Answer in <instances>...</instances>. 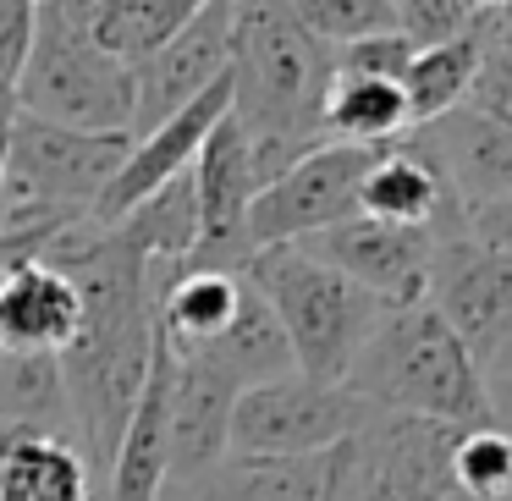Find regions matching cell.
<instances>
[{
    "label": "cell",
    "instance_id": "obj_1",
    "mask_svg": "<svg viewBox=\"0 0 512 501\" xmlns=\"http://www.w3.org/2000/svg\"><path fill=\"white\" fill-rule=\"evenodd\" d=\"M232 122L248 144L254 188H270L298 160L325 149L331 45L309 39L287 6H232Z\"/></svg>",
    "mask_w": 512,
    "mask_h": 501
},
{
    "label": "cell",
    "instance_id": "obj_2",
    "mask_svg": "<svg viewBox=\"0 0 512 501\" xmlns=\"http://www.w3.org/2000/svg\"><path fill=\"white\" fill-rule=\"evenodd\" d=\"M342 386L369 413H397V419H424L446 430L490 424L485 375L430 303L386 309Z\"/></svg>",
    "mask_w": 512,
    "mask_h": 501
},
{
    "label": "cell",
    "instance_id": "obj_3",
    "mask_svg": "<svg viewBox=\"0 0 512 501\" xmlns=\"http://www.w3.org/2000/svg\"><path fill=\"white\" fill-rule=\"evenodd\" d=\"M243 281L276 314L281 336L292 347V369L314 386H342L353 358L364 353L375 325L386 320V303L358 292L347 276H336L331 265L303 254L298 243L259 248L243 265Z\"/></svg>",
    "mask_w": 512,
    "mask_h": 501
},
{
    "label": "cell",
    "instance_id": "obj_4",
    "mask_svg": "<svg viewBox=\"0 0 512 501\" xmlns=\"http://www.w3.org/2000/svg\"><path fill=\"white\" fill-rule=\"evenodd\" d=\"M133 155L127 133H67L17 111L6 177H0V232L94 221L100 193Z\"/></svg>",
    "mask_w": 512,
    "mask_h": 501
},
{
    "label": "cell",
    "instance_id": "obj_5",
    "mask_svg": "<svg viewBox=\"0 0 512 501\" xmlns=\"http://www.w3.org/2000/svg\"><path fill=\"white\" fill-rule=\"evenodd\" d=\"M17 111L67 133L133 138V72L83 34L72 0L34 6V45L17 78Z\"/></svg>",
    "mask_w": 512,
    "mask_h": 501
},
{
    "label": "cell",
    "instance_id": "obj_6",
    "mask_svg": "<svg viewBox=\"0 0 512 501\" xmlns=\"http://www.w3.org/2000/svg\"><path fill=\"white\" fill-rule=\"evenodd\" d=\"M452 435L446 424L369 413V424L331 452L325 501H468L452 485Z\"/></svg>",
    "mask_w": 512,
    "mask_h": 501
},
{
    "label": "cell",
    "instance_id": "obj_7",
    "mask_svg": "<svg viewBox=\"0 0 512 501\" xmlns=\"http://www.w3.org/2000/svg\"><path fill=\"white\" fill-rule=\"evenodd\" d=\"M369 424V408L347 386H314L281 375L237 391L226 457H331Z\"/></svg>",
    "mask_w": 512,
    "mask_h": 501
},
{
    "label": "cell",
    "instance_id": "obj_8",
    "mask_svg": "<svg viewBox=\"0 0 512 501\" xmlns=\"http://www.w3.org/2000/svg\"><path fill=\"white\" fill-rule=\"evenodd\" d=\"M452 243H463V232H408V226H380V221L353 215L342 226H325V232L303 237L298 248L314 254L320 265H331L336 276H347L375 303L408 309V303L430 298V281Z\"/></svg>",
    "mask_w": 512,
    "mask_h": 501
},
{
    "label": "cell",
    "instance_id": "obj_9",
    "mask_svg": "<svg viewBox=\"0 0 512 501\" xmlns=\"http://www.w3.org/2000/svg\"><path fill=\"white\" fill-rule=\"evenodd\" d=\"M375 149H347V144H325L309 160L276 177L270 188L254 193L248 204V248H287L303 237L342 226L358 215V182H364Z\"/></svg>",
    "mask_w": 512,
    "mask_h": 501
},
{
    "label": "cell",
    "instance_id": "obj_10",
    "mask_svg": "<svg viewBox=\"0 0 512 501\" xmlns=\"http://www.w3.org/2000/svg\"><path fill=\"white\" fill-rule=\"evenodd\" d=\"M226 67H232V6L199 0L193 23L133 72V138L155 133L160 122L188 111L199 94H210L226 78Z\"/></svg>",
    "mask_w": 512,
    "mask_h": 501
},
{
    "label": "cell",
    "instance_id": "obj_11",
    "mask_svg": "<svg viewBox=\"0 0 512 501\" xmlns=\"http://www.w3.org/2000/svg\"><path fill=\"white\" fill-rule=\"evenodd\" d=\"M193 199H199V248L182 270H232L243 276V265L254 259L248 248V204H254V166H248V144L226 116L210 127L199 160H193Z\"/></svg>",
    "mask_w": 512,
    "mask_h": 501
},
{
    "label": "cell",
    "instance_id": "obj_12",
    "mask_svg": "<svg viewBox=\"0 0 512 501\" xmlns=\"http://www.w3.org/2000/svg\"><path fill=\"white\" fill-rule=\"evenodd\" d=\"M424 303L452 325V336L468 347V358L485 369L490 353L512 336V254L474 248L468 237L452 243L441 254V270H435Z\"/></svg>",
    "mask_w": 512,
    "mask_h": 501
},
{
    "label": "cell",
    "instance_id": "obj_13",
    "mask_svg": "<svg viewBox=\"0 0 512 501\" xmlns=\"http://www.w3.org/2000/svg\"><path fill=\"white\" fill-rule=\"evenodd\" d=\"M226 105H232V83L221 78L210 94H199L188 111H177L171 122H160L155 133L133 138V155L122 160L116 182L100 193V204H94V226H116L133 204H144L149 193H160L166 182H177L182 171H193L210 127L226 116Z\"/></svg>",
    "mask_w": 512,
    "mask_h": 501
},
{
    "label": "cell",
    "instance_id": "obj_14",
    "mask_svg": "<svg viewBox=\"0 0 512 501\" xmlns=\"http://www.w3.org/2000/svg\"><path fill=\"white\" fill-rule=\"evenodd\" d=\"M358 215L380 226H408V232H463V210L419 133L375 149L358 182Z\"/></svg>",
    "mask_w": 512,
    "mask_h": 501
},
{
    "label": "cell",
    "instance_id": "obj_15",
    "mask_svg": "<svg viewBox=\"0 0 512 501\" xmlns=\"http://www.w3.org/2000/svg\"><path fill=\"white\" fill-rule=\"evenodd\" d=\"M83 331V298L61 270L17 265L0 281V353L6 358H61Z\"/></svg>",
    "mask_w": 512,
    "mask_h": 501
},
{
    "label": "cell",
    "instance_id": "obj_16",
    "mask_svg": "<svg viewBox=\"0 0 512 501\" xmlns=\"http://www.w3.org/2000/svg\"><path fill=\"white\" fill-rule=\"evenodd\" d=\"M177 358V353H171ZM237 386L210 358H177L171 375V446H166V479H204L226 457Z\"/></svg>",
    "mask_w": 512,
    "mask_h": 501
},
{
    "label": "cell",
    "instance_id": "obj_17",
    "mask_svg": "<svg viewBox=\"0 0 512 501\" xmlns=\"http://www.w3.org/2000/svg\"><path fill=\"white\" fill-rule=\"evenodd\" d=\"M430 149L435 171L446 177L457 210L512 199V133L474 111H452L430 127H413Z\"/></svg>",
    "mask_w": 512,
    "mask_h": 501
},
{
    "label": "cell",
    "instance_id": "obj_18",
    "mask_svg": "<svg viewBox=\"0 0 512 501\" xmlns=\"http://www.w3.org/2000/svg\"><path fill=\"white\" fill-rule=\"evenodd\" d=\"M0 501H94L78 441L0 424Z\"/></svg>",
    "mask_w": 512,
    "mask_h": 501
},
{
    "label": "cell",
    "instance_id": "obj_19",
    "mask_svg": "<svg viewBox=\"0 0 512 501\" xmlns=\"http://www.w3.org/2000/svg\"><path fill=\"white\" fill-rule=\"evenodd\" d=\"M237 298H243V276L232 270H177L171 287L160 292L155 331L177 358H193L232 325Z\"/></svg>",
    "mask_w": 512,
    "mask_h": 501
},
{
    "label": "cell",
    "instance_id": "obj_20",
    "mask_svg": "<svg viewBox=\"0 0 512 501\" xmlns=\"http://www.w3.org/2000/svg\"><path fill=\"white\" fill-rule=\"evenodd\" d=\"M72 6H78L83 34H89L111 61H122L127 72H138L166 39H177L182 28L193 23V12H199V0H94V6L72 0Z\"/></svg>",
    "mask_w": 512,
    "mask_h": 501
},
{
    "label": "cell",
    "instance_id": "obj_21",
    "mask_svg": "<svg viewBox=\"0 0 512 501\" xmlns=\"http://www.w3.org/2000/svg\"><path fill=\"white\" fill-rule=\"evenodd\" d=\"M193 358H210V364L221 369L237 391L265 386V380H281V375H298V369H292V347H287V336H281L276 314L265 309V298H259L248 281H243V298H237L232 325H226V331L215 336L204 353H193Z\"/></svg>",
    "mask_w": 512,
    "mask_h": 501
},
{
    "label": "cell",
    "instance_id": "obj_22",
    "mask_svg": "<svg viewBox=\"0 0 512 501\" xmlns=\"http://www.w3.org/2000/svg\"><path fill=\"white\" fill-rule=\"evenodd\" d=\"M331 457H221L193 479V501H325Z\"/></svg>",
    "mask_w": 512,
    "mask_h": 501
},
{
    "label": "cell",
    "instance_id": "obj_23",
    "mask_svg": "<svg viewBox=\"0 0 512 501\" xmlns=\"http://www.w3.org/2000/svg\"><path fill=\"white\" fill-rule=\"evenodd\" d=\"M320 127L325 144H347V149H386L413 133L408 100L386 78H331Z\"/></svg>",
    "mask_w": 512,
    "mask_h": 501
},
{
    "label": "cell",
    "instance_id": "obj_24",
    "mask_svg": "<svg viewBox=\"0 0 512 501\" xmlns=\"http://www.w3.org/2000/svg\"><path fill=\"white\" fill-rule=\"evenodd\" d=\"M479 23H485V12H479ZM463 34L452 39V45H430V50H413L408 72H402V100H408V122L413 127H430L441 122V116L463 111L468 89H474V72H479V50H485V34Z\"/></svg>",
    "mask_w": 512,
    "mask_h": 501
},
{
    "label": "cell",
    "instance_id": "obj_25",
    "mask_svg": "<svg viewBox=\"0 0 512 501\" xmlns=\"http://www.w3.org/2000/svg\"><path fill=\"white\" fill-rule=\"evenodd\" d=\"M111 232L122 237L144 265H188L193 248H199V199H193V177L182 171L177 182L149 193V199L133 204Z\"/></svg>",
    "mask_w": 512,
    "mask_h": 501
},
{
    "label": "cell",
    "instance_id": "obj_26",
    "mask_svg": "<svg viewBox=\"0 0 512 501\" xmlns=\"http://www.w3.org/2000/svg\"><path fill=\"white\" fill-rule=\"evenodd\" d=\"M0 424L67 435L72 441V408L61 386L56 358H6L0 353Z\"/></svg>",
    "mask_w": 512,
    "mask_h": 501
},
{
    "label": "cell",
    "instance_id": "obj_27",
    "mask_svg": "<svg viewBox=\"0 0 512 501\" xmlns=\"http://www.w3.org/2000/svg\"><path fill=\"white\" fill-rule=\"evenodd\" d=\"M452 485L468 501H512V435L496 424L452 435Z\"/></svg>",
    "mask_w": 512,
    "mask_h": 501
},
{
    "label": "cell",
    "instance_id": "obj_28",
    "mask_svg": "<svg viewBox=\"0 0 512 501\" xmlns=\"http://www.w3.org/2000/svg\"><path fill=\"white\" fill-rule=\"evenodd\" d=\"M287 12L298 17L303 34L331 50L375 34H397V0H292Z\"/></svg>",
    "mask_w": 512,
    "mask_h": 501
},
{
    "label": "cell",
    "instance_id": "obj_29",
    "mask_svg": "<svg viewBox=\"0 0 512 501\" xmlns=\"http://www.w3.org/2000/svg\"><path fill=\"white\" fill-rule=\"evenodd\" d=\"M507 23H512V6H485V50H479V72H474V89H468L463 111L485 116V122L507 127L512 133V45H507Z\"/></svg>",
    "mask_w": 512,
    "mask_h": 501
},
{
    "label": "cell",
    "instance_id": "obj_30",
    "mask_svg": "<svg viewBox=\"0 0 512 501\" xmlns=\"http://www.w3.org/2000/svg\"><path fill=\"white\" fill-rule=\"evenodd\" d=\"M479 12H485L479 0H397V34L413 50L452 45V39L474 34Z\"/></svg>",
    "mask_w": 512,
    "mask_h": 501
},
{
    "label": "cell",
    "instance_id": "obj_31",
    "mask_svg": "<svg viewBox=\"0 0 512 501\" xmlns=\"http://www.w3.org/2000/svg\"><path fill=\"white\" fill-rule=\"evenodd\" d=\"M413 61V45L402 34H375V39H358V45L331 50V78H386L402 83Z\"/></svg>",
    "mask_w": 512,
    "mask_h": 501
},
{
    "label": "cell",
    "instance_id": "obj_32",
    "mask_svg": "<svg viewBox=\"0 0 512 501\" xmlns=\"http://www.w3.org/2000/svg\"><path fill=\"white\" fill-rule=\"evenodd\" d=\"M28 45H34V6L28 0H0V94H17Z\"/></svg>",
    "mask_w": 512,
    "mask_h": 501
},
{
    "label": "cell",
    "instance_id": "obj_33",
    "mask_svg": "<svg viewBox=\"0 0 512 501\" xmlns=\"http://www.w3.org/2000/svg\"><path fill=\"white\" fill-rule=\"evenodd\" d=\"M463 237L474 248H490V254H512V199L463 210Z\"/></svg>",
    "mask_w": 512,
    "mask_h": 501
},
{
    "label": "cell",
    "instance_id": "obj_34",
    "mask_svg": "<svg viewBox=\"0 0 512 501\" xmlns=\"http://www.w3.org/2000/svg\"><path fill=\"white\" fill-rule=\"evenodd\" d=\"M485 375V397H490V413H507L512 408V336L490 353V364L479 369Z\"/></svg>",
    "mask_w": 512,
    "mask_h": 501
},
{
    "label": "cell",
    "instance_id": "obj_35",
    "mask_svg": "<svg viewBox=\"0 0 512 501\" xmlns=\"http://www.w3.org/2000/svg\"><path fill=\"white\" fill-rule=\"evenodd\" d=\"M12 122H17V94H0V177H6V149H12Z\"/></svg>",
    "mask_w": 512,
    "mask_h": 501
},
{
    "label": "cell",
    "instance_id": "obj_36",
    "mask_svg": "<svg viewBox=\"0 0 512 501\" xmlns=\"http://www.w3.org/2000/svg\"><path fill=\"white\" fill-rule=\"evenodd\" d=\"M507 45H512V23H507Z\"/></svg>",
    "mask_w": 512,
    "mask_h": 501
}]
</instances>
